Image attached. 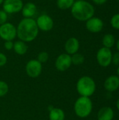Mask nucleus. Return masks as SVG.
<instances>
[{
  "label": "nucleus",
  "mask_w": 119,
  "mask_h": 120,
  "mask_svg": "<svg viewBox=\"0 0 119 120\" xmlns=\"http://www.w3.org/2000/svg\"><path fill=\"white\" fill-rule=\"evenodd\" d=\"M8 20V14L4 11L0 10V25L6 23Z\"/></svg>",
  "instance_id": "nucleus-24"
},
{
  "label": "nucleus",
  "mask_w": 119,
  "mask_h": 120,
  "mask_svg": "<svg viewBox=\"0 0 119 120\" xmlns=\"http://www.w3.org/2000/svg\"><path fill=\"white\" fill-rule=\"evenodd\" d=\"M23 5L22 0H4L2 4L3 10L7 14H13L21 12Z\"/></svg>",
  "instance_id": "nucleus-8"
},
{
  "label": "nucleus",
  "mask_w": 119,
  "mask_h": 120,
  "mask_svg": "<svg viewBox=\"0 0 119 120\" xmlns=\"http://www.w3.org/2000/svg\"><path fill=\"white\" fill-rule=\"evenodd\" d=\"M93 107V102L89 97L80 96L74 103V110L77 117L86 118L91 114Z\"/></svg>",
  "instance_id": "nucleus-4"
},
{
  "label": "nucleus",
  "mask_w": 119,
  "mask_h": 120,
  "mask_svg": "<svg viewBox=\"0 0 119 120\" xmlns=\"http://www.w3.org/2000/svg\"><path fill=\"white\" fill-rule=\"evenodd\" d=\"M86 29L92 33H98L101 32L104 27V22L97 17H92L86 21Z\"/></svg>",
  "instance_id": "nucleus-11"
},
{
  "label": "nucleus",
  "mask_w": 119,
  "mask_h": 120,
  "mask_svg": "<svg viewBox=\"0 0 119 120\" xmlns=\"http://www.w3.org/2000/svg\"><path fill=\"white\" fill-rule=\"evenodd\" d=\"M36 11H37V7L34 3L27 2L23 5L21 12L24 18H33V16L35 15Z\"/></svg>",
  "instance_id": "nucleus-14"
},
{
  "label": "nucleus",
  "mask_w": 119,
  "mask_h": 120,
  "mask_svg": "<svg viewBox=\"0 0 119 120\" xmlns=\"http://www.w3.org/2000/svg\"><path fill=\"white\" fill-rule=\"evenodd\" d=\"M92 1L97 5H102L107 1V0H92Z\"/></svg>",
  "instance_id": "nucleus-28"
},
{
  "label": "nucleus",
  "mask_w": 119,
  "mask_h": 120,
  "mask_svg": "<svg viewBox=\"0 0 119 120\" xmlns=\"http://www.w3.org/2000/svg\"><path fill=\"white\" fill-rule=\"evenodd\" d=\"M71 13L76 20L86 22L94 16L95 8L86 0H76L71 8Z\"/></svg>",
  "instance_id": "nucleus-2"
},
{
  "label": "nucleus",
  "mask_w": 119,
  "mask_h": 120,
  "mask_svg": "<svg viewBox=\"0 0 119 120\" xmlns=\"http://www.w3.org/2000/svg\"><path fill=\"white\" fill-rule=\"evenodd\" d=\"M3 1H4V0H0V5H1L3 4Z\"/></svg>",
  "instance_id": "nucleus-32"
},
{
  "label": "nucleus",
  "mask_w": 119,
  "mask_h": 120,
  "mask_svg": "<svg viewBox=\"0 0 119 120\" xmlns=\"http://www.w3.org/2000/svg\"><path fill=\"white\" fill-rule=\"evenodd\" d=\"M13 51L15 53L19 56H23L26 54L28 50V46L27 45V43L25 41H22L21 40L16 41L13 44Z\"/></svg>",
  "instance_id": "nucleus-16"
},
{
  "label": "nucleus",
  "mask_w": 119,
  "mask_h": 120,
  "mask_svg": "<svg viewBox=\"0 0 119 120\" xmlns=\"http://www.w3.org/2000/svg\"><path fill=\"white\" fill-rule=\"evenodd\" d=\"M116 108L119 111V98L117 100V102H116Z\"/></svg>",
  "instance_id": "nucleus-30"
},
{
  "label": "nucleus",
  "mask_w": 119,
  "mask_h": 120,
  "mask_svg": "<svg viewBox=\"0 0 119 120\" xmlns=\"http://www.w3.org/2000/svg\"><path fill=\"white\" fill-rule=\"evenodd\" d=\"M17 37L16 27L8 22L0 25V38L6 41H13Z\"/></svg>",
  "instance_id": "nucleus-5"
},
{
  "label": "nucleus",
  "mask_w": 119,
  "mask_h": 120,
  "mask_svg": "<svg viewBox=\"0 0 119 120\" xmlns=\"http://www.w3.org/2000/svg\"><path fill=\"white\" fill-rule=\"evenodd\" d=\"M117 76L119 77V66H118V68H117Z\"/></svg>",
  "instance_id": "nucleus-31"
},
{
  "label": "nucleus",
  "mask_w": 119,
  "mask_h": 120,
  "mask_svg": "<svg viewBox=\"0 0 119 120\" xmlns=\"http://www.w3.org/2000/svg\"><path fill=\"white\" fill-rule=\"evenodd\" d=\"M17 37L25 42L33 41L39 34V28L34 18H23L16 27Z\"/></svg>",
  "instance_id": "nucleus-1"
},
{
  "label": "nucleus",
  "mask_w": 119,
  "mask_h": 120,
  "mask_svg": "<svg viewBox=\"0 0 119 120\" xmlns=\"http://www.w3.org/2000/svg\"><path fill=\"white\" fill-rule=\"evenodd\" d=\"M42 63L36 59L29 60L25 65V71L27 75L31 78H37L42 72Z\"/></svg>",
  "instance_id": "nucleus-7"
},
{
  "label": "nucleus",
  "mask_w": 119,
  "mask_h": 120,
  "mask_svg": "<svg viewBox=\"0 0 119 120\" xmlns=\"http://www.w3.org/2000/svg\"><path fill=\"white\" fill-rule=\"evenodd\" d=\"M76 91L81 96L90 97L96 90V84L94 79L89 76H83L76 82Z\"/></svg>",
  "instance_id": "nucleus-3"
},
{
  "label": "nucleus",
  "mask_w": 119,
  "mask_h": 120,
  "mask_svg": "<svg viewBox=\"0 0 119 120\" xmlns=\"http://www.w3.org/2000/svg\"><path fill=\"white\" fill-rule=\"evenodd\" d=\"M72 65L71 56L66 53L59 55L55 62V67L60 72L67 71L69 69Z\"/></svg>",
  "instance_id": "nucleus-9"
},
{
  "label": "nucleus",
  "mask_w": 119,
  "mask_h": 120,
  "mask_svg": "<svg viewBox=\"0 0 119 120\" xmlns=\"http://www.w3.org/2000/svg\"><path fill=\"white\" fill-rule=\"evenodd\" d=\"M13 44L14 43L13 42V41H6L4 42V44L5 49L7 51L12 50L13 49Z\"/></svg>",
  "instance_id": "nucleus-27"
},
{
  "label": "nucleus",
  "mask_w": 119,
  "mask_h": 120,
  "mask_svg": "<svg viewBox=\"0 0 119 120\" xmlns=\"http://www.w3.org/2000/svg\"><path fill=\"white\" fill-rule=\"evenodd\" d=\"M75 0H57V6L61 10H67L71 8Z\"/></svg>",
  "instance_id": "nucleus-19"
},
{
  "label": "nucleus",
  "mask_w": 119,
  "mask_h": 120,
  "mask_svg": "<svg viewBox=\"0 0 119 120\" xmlns=\"http://www.w3.org/2000/svg\"><path fill=\"white\" fill-rule=\"evenodd\" d=\"M116 49H117V50H118V51L119 52V40L116 41Z\"/></svg>",
  "instance_id": "nucleus-29"
},
{
  "label": "nucleus",
  "mask_w": 119,
  "mask_h": 120,
  "mask_svg": "<svg viewBox=\"0 0 119 120\" xmlns=\"http://www.w3.org/2000/svg\"><path fill=\"white\" fill-rule=\"evenodd\" d=\"M110 23L114 29L119 30V13L114 14L110 20Z\"/></svg>",
  "instance_id": "nucleus-21"
},
{
  "label": "nucleus",
  "mask_w": 119,
  "mask_h": 120,
  "mask_svg": "<svg viewBox=\"0 0 119 120\" xmlns=\"http://www.w3.org/2000/svg\"><path fill=\"white\" fill-rule=\"evenodd\" d=\"M36 22L39 30L43 32H48L51 30L54 25L53 18L47 14H42L39 16L36 20Z\"/></svg>",
  "instance_id": "nucleus-10"
},
{
  "label": "nucleus",
  "mask_w": 119,
  "mask_h": 120,
  "mask_svg": "<svg viewBox=\"0 0 119 120\" xmlns=\"http://www.w3.org/2000/svg\"><path fill=\"white\" fill-rule=\"evenodd\" d=\"M80 48V43L77 38L70 37L65 44V50L66 53L72 56L76 53H78Z\"/></svg>",
  "instance_id": "nucleus-12"
},
{
  "label": "nucleus",
  "mask_w": 119,
  "mask_h": 120,
  "mask_svg": "<svg viewBox=\"0 0 119 120\" xmlns=\"http://www.w3.org/2000/svg\"><path fill=\"white\" fill-rule=\"evenodd\" d=\"M102 43L104 47L111 49L116 44V39L115 37L112 34H106L102 40Z\"/></svg>",
  "instance_id": "nucleus-18"
},
{
  "label": "nucleus",
  "mask_w": 119,
  "mask_h": 120,
  "mask_svg": "<svg viewBox=\"0 0 119 120\" xmlns=\"http://www.w3.org/2000/svg\"><path fill=\"white\" fill-rule=\"evenodd\" d=\"M105 89L109 92H114L119 89V77L111 75L108 77L104 83Z\"/></svg>",
  "instance_id": "nucleus-13"
},
{
  "label": "nucleus",
  "mask_w": 119,
  "mask_h": 120,
  "mask_svg": "<svg viewBox=\"0 0 119 120\" xmlns=\"http://www.w3.org/2000/svg\"><path fill=\"white\" fill-rule=\"evenodd\" d=\"M8 92V85L4 81L0 80V97H3Z\"/></svg>",
  "instance_id": "nucleus-22"
},
{
  "label": "nucleus",
  "mask_w": 119,
  "mask_h": 120,
  "mask_svg": "<svg viewBox=\"0 0 119 120\" xmlns=\"http://www.w3.org/2000/svg\"><path fill=\"white\" fill-rule=\"evenodd\" d=\"M7 63V57L3 53H0V68L4 66Z\"/></svg>",
  "instance_id": "nucleus-26"
},
{
  "label": "nucleus",
  "mask_w": 119,
  "mask_h": 120,
  "mask_svg": "<svg viewBox=\"0 0 119 120\" xmlns=\"http://www.w3.org/2000/svg\"><path fill=\"white\" fill-rule=\"evenodd\" d=\"M112 63L116 66H119V52H116L112 55Z\"/></svg>",
  "instance_id": "nucleus-25"
},
{
  "label": "nucleus",
  "mask_w": 119,
  "mask_h": 120,
  "mask_svg": "<svg viewBox=\"0 0 119 120\" xmlns=\"http://www.w3.org/2000/svg\"><path fill=\"white\" fill-rule=\"evenodd\" d=\"M97 117L98 120H113L114 112L111 107H102L98 111Z\"/></svg>",
  "instance_id": "nucleus-15"
},
{
  "label": "nucleus",
  "mask_w": 119,
  "mask_h": 120,
  "mask_svg": "<svg viewBox=\"0 0 119 120\" xmlns=\"http://www.w3.org/2000/svg\"><path fill=\"white\" fill-rule=\"evenodd\" d=\"M112 55L113 53L111 51V49H108L104 46L100 48L96 54V60L97 63L103 68L109 66L112 63Z\"/></svg>",
  "instance_id": "nucleus-6"
},
{
  "label": "nucleus",
  "mask_w": 119,
  "mask_h": 120,
  "mask_svg": "<svg viewBox=\"0 0 119 120\" xmlns=\"http://www.w3.org/2000/svg\"><path fill=\"white\" fill-rule=\"evenodd\" d=\"M118 1H119V0H118Z\"/></svg>",
  "instance_id": "nucleus-33"
},
{
  "label": "nucleus",
  "mask_w": 119,
  "mask_h": 120,
  "mask_svg": "<svg viewBox=\"0 0 119 120\" xmlns=\"http://www.w3.org/2000/svg\"><path fill=\"white\" fill-rule=\"evenodd\" d=\"M49 120H65V112L58 108H53L49 111Z\"/></svg>",
  "instance_id": "nucleus-17"
},
{
  "label": "nucleus",
  "mask_w": 119,
  "mask_h": 120,
  "mask_svg": "<svg viewBox=\"0 0 119 120\" xmlns=\"http://www.w3.org/2000/svg\"><path fill=\"white\" fill-rule=\"evenodd\" d=\"M72 63L74 65H82L85 61V57L83 55L79 53H76L71 56Z\"/></svg>",
  "instance_id": "nucleus-20"
},
{
  "label": "nucleus",
  "mask_w": 119,
  "mask_h": 120,
  "mask_svg": "<svg viewBox=\"0 0 119 120\" xmlns=\"http://www.w3.org/2000/svg\"><path fill=\"white\" fill-rule=\"evenodd\" d=\"M49 55L46 51H41L37 56V60L39 61L41 63H45L48 60Z\"/></svg>",
  "instance_id": "nucleus-23"
}]
</instances>
